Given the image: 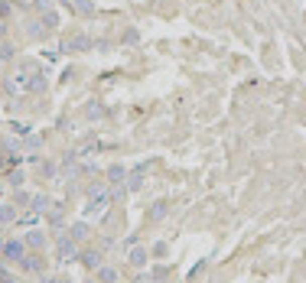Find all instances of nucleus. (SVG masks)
Masks as SVG:
<instances>
[{"label":"nucleus","instance_id":"f257e3e1","mask_svg":"<svg viewBox=\"0 0 306 283\" xmlns=\"http://www.w3.org/2000/svg\"><path fill=\"white\" fill-rule=\"evenodd\" d=\"M79 241L75 238H68V231L65 234H59V241H55V257H59V264H72V260H79Z\"/></svg>","mask_w":306,"mask_h":283},{"label":"nucleus","instance_id":"f03ea898","mask_svg":"<svg viewBox=\"0 0 306 283\" xmlns=\"http://www.w3.org/2000/svg\"><path fill=\"white\" fill-rule=\"evenodd\" d=\"M26 254H30L26 241H23V238H10V241L4 244V251H0V257H4L7 264H17V267H20V260H23Z\"/></svg>","mask_w":306,"mask_h":283},{"label":"nucleus","instance_id":"7ed1b4c3","mask_svg":"<svg viewBox=\"0 0 306 283\" xmlns=\"http://www.w3.org/2000/svg\"><path fill=\"white\" fill-rule=\"evenodd\" d=\"M111 205V192H101V196H92L88 199V205L82 209V215H85V222L88 218H98V215H104V209Z\"/></svg>","mask_w":306,"mask_h":283},{"label":"nucleus","instance_id":"20e7f679","mask_svg":"<svg viewBox=\"0 0 306 283\" xmlns=\"http://www.w3.org/2000/svg\"><path fill=\"white\" fill-rule=\"evenodd\" d=\"M20 270L23 273H46V257H43V251H30L23 260H20Z\"/></svg>","mask_w":306,"mask_h":283},{"label":"nucleus","instance_id":"39448f33","mask_svg":"<svg viewBox=\"0 0 306 283\" xmlns=\"http://www.w3.org/2000/svg\"><path fill=\"white\" fill-rule=\"evenodd\" d=\"M85 49H92V39L88 36H65L62 39V46H59V52H85Z\"/></svg>","mask_w":306,"mask_h":283},{"label":"nucleus","instance_id":"423d86ee","mask_svg":"<svg viewBox=\"0 0 306 283\" xmlns=\"http://www.w3.org/2000/svg\"><path fill=\"white\" fill-rule=\"evenodd\" d=\"M23 241H26V247H30V251H43L49 238H46V231H43V228H30V231L23 234Z\"/></svg>","mask_w":306,"mask_h":283},{"label":"nucleus","instance_id":"0eeeda50","mask_svg":"<svg viewBox=\"0 0 306 283\" xmlns=\"http://www.w3.org/2000/svg\"><path fill=\"white\" fill-rule=\"evenodd\" d=\"M49 209H52V199L43 196V192L30 199V212H36V215H49Z\"/></svg>","mask_w":306,"mask_h":283},{"label":"nucleus","instance_id":"6e6552de","mask_svg":"<svg viewBox=\"0 0 306 283\" xmlns=\"http://www.w3.org/2000/svg\"><path fill=\"white\" fill-rule=\"evenodd\" d=\"M127 260H130L134 267H147L150 251H147V247H140V244H134V247H130V254H127Z\"/></svg>","mask_w":306,"mask_h":283},{"label":"nucleus","instance_id":"1a4fd4ad","mask_svg":"<svg viewBox=\"0 0 306 283\" xmlns=\"http://www.w3.org/2000/svg\"><path fill=\"white\" fill-rule=\"evenodd\" d=\"M79 260L88 267V270H98V267H101V251H92V247H88V251L79 254Z\"/></svg>","mask_w":306,"mask_h":283},{"label":"nucleus","instance_id":"9d476101","mask_svg":"<svg viewBox=\"0 0 306 283\" xmlns=\"http://www.w3.org/2000/svg\"><path fill=\"white\" fill-rule=\"evenodd\" d=\"M88 234H92V225L88 222H75L72 228H68V238H75L82 244V241H88Z\"/></svg>","mask_w":306,"mask_h":283},{"label":"nucleus","instance_id":"9b49d317","mask_svg":"<svg viewBox=\"0 0 306 283\" xmlns=\"http://www.w3.org/2000/svg\"><path fill=\"white\" fill-rule=\"evenodd\" d=\"M13 222H20L17 205H0V225H13Z\"/></svg>","mask_w":306,"mask_h":283},{"label":"nucleus","instance_id":"f8f14e48","mask_svg":"<svg viewBox=\"0 0 306 283\" xmlns=\"http://www.w3.org/2000/svg\"><path fill=\"white\" fill-rule=\"evenodd\" d=\"M95 280H98V283H117V270H114V267H98V270H95Z\"/></svg>","mask_w":306,"mask_h":283},{"label":"nucleus","instance_id":"ddd939ff","mask_svg":"<svg viewBox=\"0 0 306 283\" xmlns=\"http://www.w3.org/2000/svg\"><path fill=\"white\" fill-rule=\"evenodd\" d=\"M26 33H30V36H33V39H43V36H46V33H49V26H46V23H43V20H36V23H30V30H26Z\"/></svg>","mask_w":306,"mask_h":283},{"label":"nucleus","instance_id":"4468645a","mask_svg":"<svg viewBox=\"0 0 306 283\" xmlns=\"http://www.w3.org/2000/svg\"><path fill=\"white\" fill-rule=\"evenodd\" d=\"M46 88V72H33L30 75V91H43Z\"/></svg>","mask_w":306,"mask_h":283},{"label":"nucleus","instance_id":"2eb2a0df","mask_svg":"<svg viewBox=\"0 0 306 283\" xmlns=\"http://www.w3.org/2000/svg\"><path fill=\"white\" fill-rule=\"evenodd\" d=\"M7 182H10V185H13V189H20V185H23V182H26V176H23V169H10V172H7Z\"/></svg>","mask_w":306,"mask_h":283},{"label":"nucleus","instance_id":"dca6fc26","mask_svg":"<svg viewBox=\"0 0 306 283\" xmlns=\"http://www.w3.org/2000/svg\"><path fill=\"white\" fill-rule=\"evenodd\" d=\"M108 179H111V182H124V179H127V169H124V166H117V163H114V166L108 169Z\"/></svg>","mask_w":306,"mask_h":283},{"label":"nucleus","instance_id":"f3484780","mask_svg":"<svg viewBox=\"0 0 306 283\" xmlns=\"http://www.w3.org/2000/svg\"><path fill=\"white\" fill-rule=\"evenodd\" d=\"M7 130H13V134H17V137H30V124H20V121H13V124H7Z\"/></svg>","mask_w":306,"mask_h":283},{"label":"nucleus","instance_id":"a211bd4d","mask_svg":"<svg viewBox=\"0 0 306 283\" xmlns=\"http://www.w3.org/2000/svg\"><path fill=\"white\" fill-rule=\"evenodd\" d=\"M75 10H79L82 17H92V13H95V4H92V0H75Z\"/></svg>","mask_w":306,"mask_h":283},{"label":"nucleus","instance_id":"6ab92c4d","mask_svg":"<svg viewBox=\"0 0 306 283\" xmlns=\"http://www.w3.org/2000/svg\"><path fill=\"white\" fill-rule=\"evenodd\" d=\"M140 185H143V166H137L134 176H130V182H127V189H140Z\"/></svg>","mask_w":306,"mask_h":283},{"label":"nucleus","instance_id":"aec40b11","mask_svg":"<svg viewBox=\"0 0 306 283\" xmlns=\"http://www.w3.org/2000/svg\"><path fill=\"white\" fill-rule=\"evenodd\" d=\"M39 20H43V23L49 26V30H55V26H59V13H55V10H46V13H43V17H39Z\"/></svg>","mask_w":306,"mask_h":283},{"label":"nucleus","instance_id":"412c9836","mask_svg":"<svg viewBox=\"0 0 306 283\" xmlns=\"http://www.w3.org/2000/svg\"><path fill=\"white\" fill-rule=\"evenodd\" d=\"M150 218H153V222L166 218V205H163V202H157V205H153V212H150Z\"/></svg>","mask_w":306,"mask_h":283},{"label":"nucleus","instance_id":"4be33fe9","mask_svg":"<svg viewBox=\"0 0 306 283\" xmlns=\"http://www.w3.org/2000/svg\"><path fill=\"white\" fill-rule=\"evenodd\" d=\"M52 4L55 0H33V7H36L39 13H46V10H52Z\"/></svg>","mask_w":306,"mask_h":283},{"label":"nucleus","instance_id":"5701e85b","mask_svg":"<svg viewBox=\"0 0 306 283\" xmlns=\"http://www.w3.org/2000/svg\"><path fill=\"white\" fill-rule=\"evenodd\" d=\"M13 59V46H0V62H10Z\"/></svg>","mask_w":306,"mask_h":283},{"label":"nucleus","instance_id":"b1692460","mask_svg":"<svg viewBox=\"0 0 306 283\" xmlns=\"http://www.w3.org/2000/svg\"><path fill=\"white\" fill-rule=\"evenodd\" d=\"M166 251H170V247H166V241H160V244H153V254H157V257H166Z\"/></svg>","mask_w":306,"mask_h":283},{"label":"nucleus","instance_id":"393cba45","mask_svg":"<svg viewBox=\"0 0 306 283\" xmlns=\"http://www.w3.org/2000/svg\"><path fill=\"white\" fill-rule=\"evenodd\" d=\"M43 283H72V280H62V277H46Z\"/></svg>","mask_w":306,"mask_h":283},{"label":"nucleus","instance_id":"a878e982","mask_svg":"<svg viewBox=\"0 0 306 283\" xmlns=\"http://www.w3.org/2000/svg\"><path fill=\"white\" fill-rule=\"evenodd\" d=\"M7 13H10V4L4 0V4H0V17H7Z\"/></svg>","mask_w":306,"mask_h":283},{"label":"nucleus","instance_id":"bb28decb","mask_svg":"<svg viewBox=\"0 0 306 283\" xmlns=\"http://www.w3.org/2000/svg\"><path fill=\"white\" fill-rule=\"evenodd\" d=\"M0 169H7V153H0Z\"/></svg>","mask_w":306,"mask_h":283},{"label":"nucleus","instance_id":"cd10ccee","mask_svg":"<svg viewBox=\"0 0 306 283\" xmlns=\"http://www.w3.org/2000/svg\"><path fill=\"white\" fill-rule=\"evenodd\" d=\"M0 153H7V140H4V137H0Z\"/></svg>","mask_w":306,"mask_h":283},{"label":"nucleus","instance_id":"c85d7f7f","mask_svg":"<svg viewBox=\"0 0 306 283\" xmlns=\"http://www.w3.org/2000/svg\"><path fill=\"white\" fill-rule=\"evenodd\" d=\"M134 283H153V277H147V280H143V277H140V280H134Z\"/></svg>","mask_w":306,"mask_h":283},{"label":"nucleus","instance_id":"c756f323","mask_svg":"<svg viewBox=\"0 0 306 283\" xmlns=\"http://www.w3.org/2000/svg\"><path fill=\"white\" fill-rule=\"evenodd\" d=\"M4 244H7V241H4V238H0V251H4Z\"/></svg>","mask_w":306,"mask_h":283}]
</instances>
